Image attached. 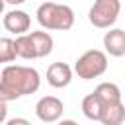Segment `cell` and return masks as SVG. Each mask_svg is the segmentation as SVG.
Masks as SVG:
<instances>
[{
  "label": "cell",
  "instance_id": "5bb4252c",
  "mask_svg": "<svg viewBox=\"0 0 125 125\" xmlns=\"http://www.w3.org/2000/svg\"><path fill=\"white\" fill-rule=\"evenodd\" d=\"M16 45L10 37H0V62H12L16 59Z\"/></svg>",
  "mask_w": 125,
  "mask_h": 125
},
{
  "label": "cell",
  "instance_id": "52a82bcc",
  "mask_svg": "<svg viewBox=\"0 0 125 125\" xmlns=\"http://www.w3.org/2000/svg\"><path fill=\"white\" fill-rule=\"evenodd\" d=\"M29 23H31V20H29L27 12H23V10H10L4 16V27L8 31L16 33L18 37L25 35V31L29 29Z\"/></svg>",
  "mask_w": 125,
  "mask_h": 125
},
{
  "label": "cell",
  "instance_id": "277c9868",
  "mask_svg": "<svg viewBox=\"0 0 125 125\" xmlns=\"http://www.w3.org/2000/svg\"><path fill=\"white\" fill-rule=\"evenodd\" d=\"M119 10H121L119 0H96L88 12V20L96 27H109L111 23H115Z\"/></svg>",
  "mask_w": 125,
  "mask_h": 125
},
{
  "label": "cell",
  "instance_id": "5b68a950",
  "mask_svg": "<svg viewBox=\"0 0 125 125\" xmlns=\"http://www.w3.org/2000/svg\"><path fill=\"white\" fill-rule=\"evenodd\" d=\"M64 111V105L62 102L57 98V96H43L37 104H35V113L41 121L45 123H51V121H57Z\"/></svg>",
  "mask_w": 125,
  "mask_h": 125
},
{
  "label": "cell",
  "instance_id": "4fadbf2b",
  "mask_svg": "<svg viewBox=\"0 0 125 125\" xmlns=\"http://www.w3.org/2000/svg\"><path fill=\"white\" fill-rule=\"evenodd\" d=\"M14 45H16V55L21 57V59H37L35 57V49H33V43L29 39V35H20L14 39Z\"/></svg>",
  "mask_w": 125,
  "mask_h": 125
},
{
  "label": "cell",
  "instance_id": "9a60e30c",
  "mask_svg": "<svg viewBox=\"0 0 125 125\" xmlns=\"http://www.w3.org/2000/svg\"><path fill=\"white\" fill-rule=\"evenodd\" d=\"M6 113H8V102L0 98V123H4V119H6Z\"/></svg>",
  "mask_w": 125,
  "mask_h": 125
},
{
  "label": "cell",
  "instance_id": "7c38bea8",
  "mask_svg": "<svg viewBox=\"0 0 125 125\" xmlns=\"http://www.w3.org/2000/svg\"><path fill=\"white\" fill-rule=\"evenodd\" d=\"M82 113L92 119V121H100V115H102V104L98 102V98L94 94H88L84 96L82 100Z\"/></svg>",
  "mask_w": 125,
  "mask_h": 125
},
{
  "label": "cell",
  "instance_id": "3957f363",
  "mask_svg": "<svg viewBox=\"0 0 125 125\" xmlns=\"http://www.w3.org/2000/svg\"><path fill=\"white\" fill-rule=\"evenodd\" d=\"M107 68V57L104 51L100 49H90L86 53H82L74 64V72L78 74V78L82 80H92L98 78L100 74H104Z\"/></svg>",
  "mask_w": 125,
  "mask_h": 125
},
{
  "label": "cell",
  "instance_id": "9c48e42d",
  "mask_svg": "<svg viewBox=\"0 0 125 125\" xmlns=\"http://www.w3.org/2000/svg\"><path fill=\"white\" fill-rule=\"evenodd\" d=\"M104 47L111 57H123L125 55V31L115 27L105 31L104 35Z\"/></svg>",
  "mask_w": 125,
  "mask_h": 125
},
{
  "label": "cell",
  "instance_id": "ba28073f",
  "mask_svg": "<svg viewBox=\"0 0 125 125\" xmlns=\"http://www.w3.org/2000/svg\"><path fill=\"white\" fill-rule=\"evenodd\" d=\"M92 94L98 98V102L102 104V107L113 105V104H119L121 102V90L113 82H100Z\"/></svg>",
  "mask_w": 125,
  "mask_h": 125
},
{
  "label": "cell",
  "instance_id": "e0dca14e",
  "mask_svg": "<svg viewBox=\"0 0 125 125\" xmlns=\"http://www.w3.org/2000/svg\"><path fill=\"white\" fill-rule=\"evenodd\" d=\"M59 125H78V123H76L74 119H62V121H61Z\"/></svg>",
  "mask_w": 125,
  "mask_h": 125
},
{
  "label": "cell",
  "instance_id": "7a4b0ae2",
  "mask_svg": "<svg viewBox=\"0 0 125 125\" xmlns=\"http://www.w3.org/2000/svg\"><path fill=\"white\" fill-rule=\"evenodd\" d=\"M37 21L47 29H70L74 23V12L66 4L43 2L37 8Z\"/></svg>",
  "mask_w": 125,
  "mask_h": 125
},
{
  "label": "cell",
  "instance_id": "ac0fdd59",
  "mask_svg": "<svg viewBox=\"0 0 125 125\" xmlns=\"http://www.w3.org/2000/svg\"><path fill=\"white\" fill-rule=\"evenodd\" d=\"M2 10H4V0H0V14H2Z\"/></svg>",
  "mask_w": 125,
  "mask_h": 125
},
{
  "label": "cell",
  "instance_id": "8fae6325",
  "mask_svg": "<svg viewBox=\"0 0 125 125\" xmlns=\"http://www.w3.org/2000/svg\"><path fill=\"white\" fill-rule=\"evenodd\" d=\"M100 121H102L104 125H121V123L125 121V105L119 102V104L102 107Z\"/></svg>",
  "mask_w": 125,
  "mask_h": 125
},
{
  "label": "cell",
  "instance_id": "2e32d148",
  "mask_svg": "<svg viewBox=\"0 0 125 125\" xmlns=\"http://www.w3.org/2000/svg\"><path fill=\"white\" fill-rule=\"evenodd\" d=\"M6 125H31L25 117H14V119H10Z\"/></svg>",
  "mask_w": 125,
  "mask_h": 125
},
{
  "label": "cell",
  "instance_id": "30bf717a",
  "mask_svg": "<svg viewBox=\"0 0 125 125\" xmlns=\"http://www.w3.org/2000/svg\"><path fill=\"white\" fill-rule=\"evenodd\" d=\"M31 43H33V49H35V57H47L51 51H53V37L47 33V31H31L27 33Z\"/></svg>",
  "mask_w": 125,
  "mask_h": 125
},
{
  "label": "cell",
  "instance_id": "6da1fadb",
  "mask_svg": "<svg viewBox=\"0 0 125 125\" xmlns=\"http://www.w3.org/2000/svg\"><path fill=\"white\" fill-rule=\"evenodd\" d=\"M39 84H41V78L35 68L21 66V64H10L0 74V98L6 102L18 100L21 96L37 92Z\"/></svg>",
  "mask_w": 125,
  "mask_h": 125
},
{
  "label": "cell",
  "instance_id": "8992f818",
  "mask_svg": "<svg viewBox=\"0 0 125 125\" xmlns=\"http://www.w3.org/2000/svg\"><path fill=\"white\" fill-rule=\"evenodd\" d=\"M70 80H72V68L66 62L57 61L47 66V82L53 88H64V86H68Z\"/></svg>",
  "mask_w": 125,
  "mask_h": 125
}]
</instances>
